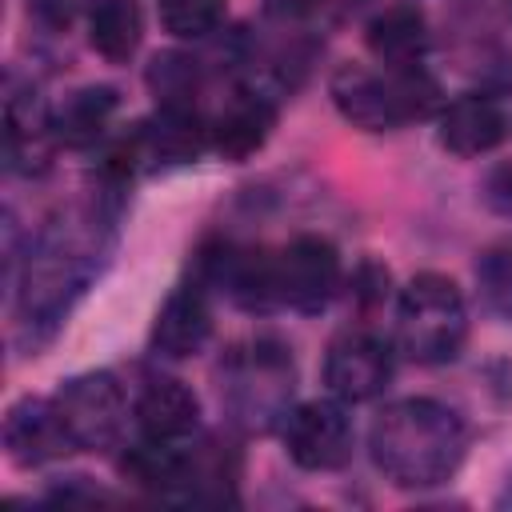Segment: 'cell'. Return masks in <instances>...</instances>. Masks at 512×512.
Returning <instances> with one entry per match:
<instances>
[{
    "mask_svg": "<svg viewBox=\"0 0 512 512\" xmlns=\"http://www.w3.org/2000/svg\"><path fill=\"white\" fill-rule=\"evenodd\" d=\"M464 448H468L464 420L448 404L428 396H408L388 404L368 432L372 464L396 488L444 484L448 476H456Z\"/></svg>",
    "mask_w": 512,
    "mask_h": 512,
    "instance_id": "obj_1",
    "label": "cell"
},
{
    "mask_svg": "<svg viewBox=\"0 0 512 512\" xmlns=\"http://www.w3.org/2000/svg\"><path fill=\"white\" fill-rule=\"evenodd\" d=\"M328 96L348 124L364 132H392L408 120H424L436 108L440 88L424 68L380 76L364 64H340L328 80Z\"/></svg>",
    "mask_w": 512,
    "mask_h": 512,
    "instance_id": "obj_2",
    "label": "cell"
},
{
    "mask_svg": "<svg viewBox=\"0 0 512 512\" xmlns=\"http://www.w3.org/2000/svg\"><path fill=\"white\" fill-rule=\"evenodd\" d=\"M468 336V308L452 276L416 272L396 300V344L416 364H448Z\"/></svg>",
    "mask_w": 512,
    "mask_h": 512,
    "instance_id": "obj_3",
    "label": "cell"
},
{
    "mask_svg": "<svg viewBox=\"0 0 512 512\" xmlns=\"http://www.w3.org/2000/svg\"><path fill=\"white\" fill-rule=\"evenodd\" d=\"M292 356L272 344L256 340L240 352L228 356L224 368V392L244 428H272L288 416V396H292Z\"/></svg>",
    "mask_w": 512,
    "mask_h": 512,
    "instance_id": "obj_4",
    "label": "cell"
},
{
    "mask_svg": "<svg viewBox=\"0 0 512 512\" xmlns=\"http://www.w3.org/2000/svg\"><path fill=\"white\" fill-rule=\"evenodd\" d=\"M84 276H88V268H84V252L76 248V240L64 228H48L24 264V280H20L24 324L52 328L68 312L76 292L84 288Z\"/></svg>",
    "mask_w": 512,
    "mask_h": 512,
    "instance_id": "obj_5",
    "label": "cell"
},
{
    "mask_svg": "<svg viewBox=\"0 0 512 512\" xmlns=\"http://www.w3.org/2000/svg\"><path fill=\"white\" fill-rule=\"evenodd\" d=\"M60 408V420L76 448L100 452L112 448L124 428V392L112 372H80L60 384L52 396Z\"/></svg>",
    "mask_w": 512,
    "mask_h": 512,
    "instance_id": "obj_6",
    "label": "cell"
},
{
    "mask_svg": "<svg viewBox=\"0 0 512 512\" xmlns=\"http://www.w3.org/2000/svg\"><path fill=\"white\" fill-rule=\"evenodd\" d=\"M276 300L296 312H320L340 288V252L324 236H296L272 252Z\"/></svg>",
    "mask_w": 512,
    "mask_h": 512,
    "instance_id": "obj_7",
    "label": "cell"
},
{
    "mask_svg": "<svg viewBox=\"0 0 512 512\" xmlns=\"http://www.w3.org/2000/svg\"><path fill=\"white\" fill-rule=\"evenodd\" d=\"M288 456L308 472H332L352 456V420L340 400H304L280 420Z\"/></svg>",
    "mask_w": 512,
    "mask_h": 512,
    "instance_id": "obj_8",
    "label": "cell"
},
{
    "mask_svg": "<svg viewBox=\"0 0 512 512\" xmlns=\"http://www.w3.org/2000/svg\"><path fill=\"white\" fill-rule=\"evenodd\" d=\"M392 380V352L372 332H340L324 356V384L344 404L376 400Z\"/></svg>",
    "mask_w": 512,
    "mask_h": 512,
    "instance_id": "obj_9",
    "label": "cell"
},
{
    "mask_svg": "<svg viewBox=\"0 0 512 512\" xmlns=\"http://www.w3.org/2000/svg\"><path fill=\"white\" fill-rule=\"evenodd\" d=\"M4 448H8L12 464H20V468L48 464L56 456L76 452V444H72V436H68V428L60 420L56 400H40V396H28V400L8 408V416H4Z\"/></svg>",
    "mask_w": 512,
    "mask_h": 512,
    "instance_id": "obj_10",
    "label": "cell"
},
{
    "mask_svg": "<svg viewBox=\"0 0 512 512\" xmlns=\"http://www.w3.org/2000/svg\"><path fill=\"white\" fill-rule=\"evenodd\" d=\"M52 112L40 104V92L32 84L24 88H8L4 100V152H8V168L36 176L48 168L52 160Z\"/></svg>",
    "mask_w": 512,
    "mask_h": 512,
    "instance_id": "obj_11",
    "label": "cell"
},
{
    "mask_svg": "<svg viewBox=\"0 0 512 512\" xmlns=\"http://www.w3.org/2000/svg\"><path fill=\"white\" fill-rule=\"evenodd\" d=\"M436 136H440V148H448L452 156H484L508 136V120L492 96L464 92L452 104H444Z\"/></svg>",
    "mask_w": 512,
    "mask_h": 512,
    "instance_id": "obj_12",
    "label": "cell"
},
{
    "mask_svg": "<svg viewBox=\"0 0 512 512\" xmlns=\"http://www.w3.org/2000/svg\"><path fill=\"white\" fill-rule=\"evenodd\" d=\"M212 336V312L196 284L176 288L152 324V352L164 360H188L196 356Z\"/></svg>",
    "mask_w": 512,
    "mask_h": 512,
    "instance_id": "obj_13",
    "label": "cell"
},
{
    "mask_svg": "<svg viewBox=\"0 0 512 512\" xmlns=\"http://www.w3.org/2000/svg\"><path fill=\"white\" fill-rule=\"evenodd\" d=\"M136 424L148 440H184L200 424V400L184 380L156 376L136 396Z\"/></svg>",
    "mask_w": 512,
    "mask_h": 512,
    "instance_id": "obj_14",
    "label": "cell"
},
{
    "mask_svg": "<svg viewBox=\"0 0 512 512\" xmlns=\"http://www.w3.org/2000/svg\"><path fill=\"white\" fill-rule=\"evenodd\" d=\"M364 44H368V52H372L388 72L420 68V60H424V52H428V24H424L420 8L396 4V8H384L380 16L368 20Z\"/></svg>",
    "mask_w": 512,
    "mask_h": 512,
    "instance_id": "obj_15",
    "label": "cell"
},
{
    "mask_svg": "<svg viewBox=\"0 0 512 512\" xmlns=\"http://www.w3.org/2000/svg\"><path fill=\"white\" fill-rule=\"evenodd\" d=\"M272 124H276V108L260 92H236L208 124V140L224 160H248L268 140Z\"/></svg>",
    "mask_w": 512,
    "mask_h": 512,
    "instance_id": "obj_16",
    "label": "cell"
},
{
    "mask_svg": "<svg viewBox=\"0 0 512 512\" xmlns=\"http://www.w3.org/2000/svg\"><path fill=\"white\" fill-rule=\"evenodd\" d=\"M116 92L108 84H88V88H76L72 96H64V104L52 112V136L56 144H68V148H88L104 136L112 112H116Z\"/></svg>",
    "mask_w": 512,
    "mask_h": 512,
    "instance_id": "obj_17",
    "label": "cell"
},
{
    "mask_svg": "<svg viewBox=\"0 0 512 512\" xmlns=\"http://www.w3.org/2000/svg\"><path fill=\"white\" fill-rule=\"evenodd\" d=\"M124 476L156 496H176L180 488H192V480L200 476L196 464L176 452L168 440H148V444H136L124 460H120Z\"/></svg>",
    "mask_w": 512,
    "mask_h": 512,
    "instance_id": "obj_18",
    "label": "cell"
},
{
    "mask_svg": "<svg viewBox=\"0 0 512 512\" xmlns=\"http://www.w3.org/2000/svg\"><path fill=\"white\" fill-rule=\"evenodd\" d=\"M204 120L196 116V104H160L148 128H140V148H148L156 160H192L204 148Z\"/></svg>",
    "mask_w": 512,
    "mask_h": 512,
    "instance_id": "obj_19",
    "label": "cell"
},
{
    "mask_svg": "<svg viewBox=\"0 0 512 512\" xmlns=\"http://www.w3.org/2000/svg\"><path fill=\"white\" fill-rule=\"evenodd\" d=\"M140 4L136 0H100L88 16V40L108 60H128L140 48Z\"/></svg>",
    "mask_w": 512,
    "mask_h": 512,
    "instance_id": "obj_20",
    "label": "cell"
},
{
    "mask_svg": "<svg viewBox=\"0 0 512 512\" xmlns=\"http://www.w3.org/2000/svg\"><path fill=\"white\" fill-rule=\"evenodd\" d=\"M472 276H476V296L484 312L496 320H512V244L508 240L488 244L476 256Z\"/></svg>",
    "mask_w": 512,
    "mask_h": 512,
    "instance_id": "obj_21",
    "label": "cell"
},
{
    "mask_svg": "<svg viewBox=\"0 0 512 512\" xmlns=\"http://www.w3.org/2000/svg\"><path fill=\"white\" fill-rule=\"evenodd\" d=\"M156 8H160V24L168 36L200 40L220 28L228 4L224 0H156Z\"/></svg>",
    "mask_w": 512,
    "mask_h": 512,
    "instance_id": "obj_22",
    "label": "cell"
},
{
    "mask_svg": "<svg viewBox=\"0 0 512 512\" xmlns=\"http://www.w3.org/2000/svg\"><path fill=\"white\" fill-rule=\"evenodd\" d=\"M148 84L160 104H192L196 92V60L188 56H156L148 68Z\"/></svg>",
    "mask_w": 512,
    "mask_h": 512,
    "instance_id": "obj_23",
    "label": "cell"
},
{
    "mask_svg": "<svg viewBox=\"0 0 512 512\" xmlns=\"http://www.w3.org/2000/svg\"><path fill=\"white\" fill-rule=\"evenodd\" d=\"M488 204L504 216H512V160L500 164L492 176H488Z\"/></svg>",
    "mask_w": 512,
    "mask_h": 512,
    "instance_id": "obj_24",
    "label": "cell"
},
{
    "mask_svg": "<svg viewBox=\"0 0 512 512\" xmlns=\"http://www.w3.org/2000/svg\"><path fill=\"white\" fill-rule=\"evenodd\" d=\"M268 4V12H276V16H288V20H296V16H308L320 0H264Z\"/></svg>",
    "mask_w": 512,
    "mask_h": 512,
    "instance_id": "obj_25",
    "label": "cell"
}]
</instances>
